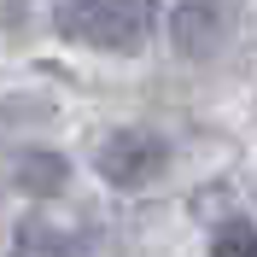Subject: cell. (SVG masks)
Here are the masks:
<instances>
[{
    "label": "cell",
    "instance_id": "obj_5",
    "mask_svg": "<svg viewBox=\"0 0 257 257\" xmlns=\"http://www.w3.org/2000/svg\"><path fill=\"white\" fill-rule=\"evenodd\" d=\"M24 251H35V257H82V251H76V240L53 234L47 222H24Z\"/></svg>",
    "mask_w": 257,
    "mask_h": 257
},
{
    "label": "cell",
    "instance_id": "obj_6",
    "mask_svg": "<svg viewBox=\"0 0 257 257\" xmlns=\"http://www.w3.org/2000/svg\"><path fill=\"white\" fill-rule=\"evenodd\" d=\"M210 257H257V228H251V222H228V228H216Z\"/></svg>",
    "mask_w": 257,
    "mask_h": 257
},
{
    "label": "cell",
    "instance_id": "obj_4",
    "mask_svg": "<svg viewBox=\"0 0 257 257\" xmlns=\"http://www.w3.org/2000/svg\"><path fill=\"white\" fill-rule=\"evenodd\" d=\"M18 187L30 193V199H53V193L70 187V164L59 152H24L18 158Z\"/></svg>",
    "mask_w": 257,
    "mask_h": 257
},
{
    "label": "cell",
    "instance_id": "obj_1",
    "mask_svg": "<svg viewBox=\"0 0 257 257\" xmlns=\"http://www.w3.org/2000/svg\"><path fill=\"white\" fill-rule=\"evenodd\" d=\"M59 35L94 41L105 53H135L158 24V0H59Z\"/></svg>",
    "mask_w": 257,
    "mask_h": 257
},
{
    "label": "cell",
    "instance_id": "obj_3",
    "mask_svg": "<svg viewBox=\"0 0 257 257\" xmlns=\"http://www.w3.org/2000/svg\"><path fill=\"white\" fill-rule=\"evenodd\" d=\"M228 6L222 0H181L176 18H170V41H176L181 59H210V53L228 41Z\"/></svg>",
    "mask_w": 257,
    "mask_h": 257
},
{
    "label": "cell",
    "instance_id": "obj_2",
    "mask_svg": "<svg viewBox=\"0 0 257 257\" xmlns=\"http://www.w3.org/2000/svg\"><path fill=\"white\" fill-rule=\"evenodd\" d=\"M164 164H170V146L152 128H123L99 146V176L111 187H146V181L164 176Z\"/></svg>",
    "mask_w": 257,
    "mask_h": 257
}]
</instances>
